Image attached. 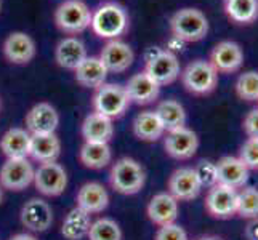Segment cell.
I'll return each mask as SVG.
<instances>
[{
    "label": "cell",
    "mask_w": 258,
    "mask_h": 240,
    "mask_svg": "<svg viewBox=\"0 0 258 240\" xmlns=\"http://www.w3.org/2000/svg\"><path fill=\"white\" fill-rule=\"evenodd\" d=\"M128 26L127 10L117 2H103L92 12L90 28L100 39L119 40L128 31Z\"/></svg>",
    "instance_id": "obj_1"
},
{
    "label": "cell",
    "mask_w": 258,
    "mask_h": 240,
    "mask_svg": "<svg viewBox=\"0 0 258 240\" xmlns=\"http://www.w3.org/2000/svg\"><path fill=\"white\" fill-rule=\"evenodd\" d=\"M109 184L117 194L135 195L145 188L146 172L138 160L132 157H120L111 167Z\"/></svg>",
    "instance_id": "obj_2"
},
{
    "label": "cell",
    "mask_w": 258,
    "mask_h": 240,
    "mask_svg": "<svg viewBox=\"0 0 258 240\" xmlns=\"http://www.w3.org/2000/svg\"><path fill=\"white\" fill-rule=\"evenodd\" d=\"M170 32L178 42H201L209 34V20L198 8L184 7L172 15Z\"/></svg>",
    "instance_id": "obj_3"
},
{
    "label": "cell",
    "mask_w": 258,
    "mask_h": 240,
    "mask_svg": "<svg viewBox=\"0 0 258 240\" xmlns=\"http://www.w3.org/2000/svg\"><path fill=\"white\" fill-rule=\"evenodd\" d=\"M181 84L184 90L196 95L206 96L215 92L218 85V72L209 63V59H194L181 70Z\"/></svg>",
    "instance_id": "obj_4"
},
{
    "label": "cell",
    "mask_w": 258,
    "mask_h": 240,
    "mask_svg": "<svg viewBox=\"0 0 258 240\" xmlns=\"http://www.w3.org/2000/svg\"><path fill=\"white\" fill-rule=\"evenodd\" d=\"M145 59H146L145 72L159 87L173 84L181 74L180 61H178L176 55L170 50H161L157 47H153L146 53Z\"/></svg>",
    "instance_id": "obj_5"
},
{
    "label": "cell",
    "mask_w": 258,
    "mask_h": 240,
    "mask_svg": "<svg viewBox=\"0 0 258 240\" xmlns=\"http://www.w3.org/2000/svg\"><path fill=\"white\" fill-rule=\"evenodd\" d=\"M92 10L82 0H64L55 10L56 28L68 35L82 34L90 28Z\"/></svg>",
    "instance_id": "obj_6"
},
{
    "label": "cell",
    "mask_w": 258,
    "mask_h": 240,
    "mask_svg": "<svg viewBox=\"0 0 258 240\" xmlns=\"http://www.w3.org/2000/svg\"><path fill=\"white\" fill-rule=\"evenodd\" d=\"M93 112H98L111 120L122 117L132 104L125 88L119 84H103L93 95Z\"/></svg>",
    "instance_id": "obj_7"
},
{
    "label": "cell",
    "mask_w": 258,
    "mask_h": 240,
    "mask_svg": "<svg viewBox=\"0 0 258 240\" xmlns=\"http://www.w3.org/2000/svg\"><path fill=\"white\" fill-rule=\"evenodd\" d=\"M35 168L28 157L23 158H7L0 168V186L4 191L21 192L34 184Z\"/></svg>",
    "instance_id": "obj_8"
},
{
    "label": "cell",
    "mask_w": 258,
    "mask_h": 240,
    "mask_svg": "<svg viewBox=\"0 0 258 240\" xmlns=\"http://www.w3.org/2000/svg\"><path fill=\"white\" fill-rule=\"evenodd\" d=\"M34 186L45 197H58L68 188V173L58 162L40 164L34 173Z\"/></svg>",
    "instance_id": "obj_9"
},
{
    "label": "cell",
    "mask_w": 258,
    "mask_h": 240,
    "mask_svg": "<svg viewBox=\"0 0 258 240\" xmlns=\"http://www.w3.org/2000/svg\"><path fill=\"white\" fill-rule=\"evenodd\" d=\"M206 211L215 219H229L237 213V191L223 184H215L207 191Z\"/></svg>",
    "instance_id": "obj_10"
},
{
    "label": "cell",
    "mask_w": 258,
    "mask_h": 240,
    "mask_svg": "<svg viewBox=\"0 0 258 240\" xmlns=\"http://www.w3.org/2000/svg\"><path fill=\"white\" fill-rule=\"evenodd\" d=\"M209 63L218 74H234L244 64V51L233 40H221L212 48Z\"/></svg>",
    "instance_id": "obj_11"
},
{
    "label": "cell",
    "mask_w": 258,
    "mask_h": 240,
    "mask_svg": "<svg viewBox=\"0 0 258 240\" xmlns=\"http://www.w3.org/2000/svg\"><path fill=\"white\" fill-rule=\"evenodd\" d=\"M167 192L178 202H189L199 197L202 186L192 167H180L168 176Z\"/></svg>",
    "instance_id": "obj_12"
},
{
    "label": "cell",
    "mask_w": 258,
    "mask_h": 240,
    "mask_svg": "<svg viewBox=\"0 0 258 240\" xmlns=\"http://www.w3.org/2000/svg\"><path fill=\"white\" fill-rule=\"evenodd\" d=\"M164 149L175 160H189L199 149V136L188 127L167 131L164 138Z\"/></svg>",
    "instance_id": "obj_13"
},
{
    "label": "cell",
    "mask_w": 258,
    "mask_h": 240,
    "mask_svg": "<svg viewBox=\"0 0 258 240\" xmlns=\"http://www.w3.org/2000/svg\"><path fill=\"white\" fill-rule=\"evenodd\" d=\"M21 224L32 234H40L48 230L53 224V210L43 199H29L20 213Z\"/></svg>",
    "instance_id": "obj_14"
},
{
    "label": "cell",
    "mask_w": 258,
    "mask_h": 240,
    "mask_svg": "<svg viewBox=\"0 0 258 240\" xmlns=\"http://www.w3.org/2000/svg\"><path fill=\"white\" fill-rule=\"evenodd\" d=\"M4 56L7 61H10L12 64L24 66L29 64L35 58V42L29 34L26 32H12L4 42Z\"/></svg>",
    "instance_id": "obj_15"
},
{
    "label": "cell",
    "mask_w": 258,
    "mask_h": 240,
    "mask_svg": "<svg viewBox=\"0 0 258 240\" xmlns=\"http://www.w3.org/2000/svg\"><path fill=\"white\" fill-rule=\"evenodd\" d=\"M59 114L50 103H39L26 114V130L31 135H48L56 133Z\"/></svg>",
    "instance_id": "obj_16"
},
{
    "label": "cell",
    "mask_w": 258,
    "mask_h": 240,
    "mask_svg": "<svg viewBox=\"0 0 258 240\" xmlns=\"http://www.w3.org/2000/svg\"><path fill=\"white\" fill-rule=\"evenodd\" d=\"M100 59L103 61L104 67L108 69V72L120 74L133 64L135 59V53L128 43L122 40H109L103 47L100 53Z\"/></svg>",
    "instance_id": "obj_17"
},
{
    "label": "cell",
    "mask_w": 258,
    "mask_h": 240,
    "mask_svg": "<svg viewBox=\"0 0 258 240\" xmlns=\"http://www.w3.org/2000/svg\"><path fill=\"white\" fill-rule=\"evenodd\" d=\"M76 207L87 211L88 215H98L109 207V194L101 183H85L77 191Z\"/></svg>",
    "instance_id": "obj_18"
},
{
    "label": "cell",
    "mask_w": 258,
    "mask_h": 240,
    "mask_svg": "<svg viewBox=\"0 0 258 240\" xmlns=\"http://www.w3.org/2000/svg\"><path fill=\"white\" fill-rule=\"evenodd\" d=\"M123 88H125L130 103L138 106H148L151 103H154L159 98V95H161V87L145 70L132 75Z\"/></svg>",
    "instance_id": "obj_19"
},
{
    "label": "cell",
    "mask_w": 258,
    "mask_h": 240,
    "mask_svg": "<svg viewBox=\"0 0 258 240\" xmlns=\"http://www.w3.org/2000/svg\"><path fill=\"white\" fill-rule=\"evenodd\" d=\"M146 215L157 227L172 224L178 218V200L168 192H159L151 197L146 207Z\"/></svg>",
    "instance_id": "obj_20"
},
{
    "label": "cell",
    "mask_w": 258,
    "mask_h": 240,
    "mask_svg": "<svg viewBox=\"0 0 258 240\" xmlns=\"http://www.w3.org/2000/svg\"><path fill=\"white\" fill-rule=\"evenodd\" d=\"M218 184L228 186L233 189H242L248 181V168L234 155H225L217 162Z\"/></svg>",
    "instance_id": "obj_21"
},
{
    "label": "cell",
    "mask_w": 258,
    "mask_h": 240,
    "mask_svg": "<svg viewBox=\"0 0 258 240\" xmlns=\"http://www.w3.org/2000/svg\"><path fill=\"white\" fill-rule=\"evenodd\" d=\"M87 56L88 55L84 42L74 35L61 39L55 48V61L59 67L68 70H76Z\"/></svg>",
    "instance_id": "obj_22"
},
{
    "label": "cell",
    "mask_w": 258,
    "mask_h": 240,
    "mask_svg": "<svg viewBox=\"0 0 258 240\" xmlns=\"http://www.w3.org/2000/svg\"><path fill=\"white\" fill-rule=\"evenodd\" d=\"M82 138L85 143H108L114 136L112 120L104 115L92 112L82 122Z\"/></svg>",
    "instance_id": "obj_23"
},
{
    "label": "cell",
    "mask_w": 258,
    "mask_h": 240,
    "mask_svg": "<svg viewBox=\"0 0 258 240\" xmlns=\"http://www.w3.org/2000/svg\"><path fill=\"white\" fill-rule=\"evenodd\" d=\"M74 74L79 85L96 90L103 84H106V77H108L109 72L104 67L100 56H87L81 63V66L74 70Z\"/></svg>",
    "instance_id": "obj_24"
},
{
    "label": "cell",
    "mask_w": 258,
    "mask_h": 240,
    "mask_svg": "<svg viewBox=\"0 0 258 240\" xmlns=\"http://www.w3.org/2000/svg\"><path fill=\"white\" fill-rule=\"evenodd\" d=\"M61 154V141L56 133L48 135H31L29 157L39 164L56 162Z\"/></svg>",
    "instance_id": "obj_25"
},
{
    "label": "cell",
    "mask_w": 258,
    "mask_h": 240,
    "mask_svg": "<svg viewBox=\"0 0 258 240\" xmlns=\"http://www.w3.org/2000/svg\"><path fill=\"white\" fill-rule=\"evenodd\" d=\"M31 133L26 128H10L0 138V150L7 158L29 157Z\"/></svg>",
    "instance_id": "obj_26"
},
{
    "label": "cell",
    "mask_w": 258,
    "mask_h": 240,
    "mask_svg": "<svg viewBox=\"0 0 258 240\" xmlns=\"http://www.w3.org/2000/svg\"><path fill=\"white\" fill-rule=\"evenodd\" d=\"M133 135L145 143H154L165 135V130L154 111H145L133 120Z\"/></svg>",
    "instance_id": "obj_27"
},
{
    "label": "cell",
    "mask_w": 258,
    "mask_h": 240,
    "mask_svg": "<svg viewBox=\"0 0 258 240\" xmlns=\"http://www.w3.org/2000/svg\"><path fill=\"white\" fill-rule=\"evenodd\" d=\"M92 226V215L74 207L68 211V215L61 224V235L66 240H82L88 235V230Z\"/></svg>",
    "instance_id": "obj_28"
},
{
    "label": "cell",
    "mask_w": 258,
    "mask_h": 240,
    "mask_svg": "<svg viewBox=\"0 0 258 240\" xmlns=\"http://www.w3.org/2000/svg\"><path fill=\"white\" fill-rule=\"evenodd\" d=\"M79 160L85 168L103 170L112 162V150L108 143H84L79 150Z\"/></svg>",
    "instance_id": "obj_29"
},
{
    "label": "cell",
    "mask_w": 258,
    "mask_h": 240,
    "mask_svg": "<svg viewBox=\"0 0 258 240\" xmlns=\"http://www.w3.org/2000/svg\"><path fill=\"white\" fill-rule=\"evenodd\" d=\"M225 15L231 23L248 26L258 20V0H225Z\"/></svg>",
    "instance_id": "obj_30"
},
{
    "label": "cell",
    "mask_w": 258,
    "mask_h": 240,
    "mask_svg": "<svg viewBox=\"0 0 258 240\" xmlns=\"http://www.w3.org/2000/svg\"><path fill=\"white\" fill-rule=\"evenodd\" d=\"M157 114L159 120L164 125L165 131H173L181 127H186V111L183 108L181 103H178L176 100H164L157 104V108L154 111Z\"/></svg>",
    "instance_id": "obj_31"
},
{
    "label": "cell",
    "mask_w": 258,
    "mask_h": 240,
    "mask_svg": "<svg viewBox=\"0 0 258 240\" xmlns=\"http://www.w3.org/2000/svg\"><path fill=\"white\" fill-rule=\"evenodd\" d=\"M123 234L117 221L112 218L103 216L92 221L90 230H88V240H122Z\"/></svg>",
    "instance_id": "obj_32"
},
{
    "label": "cell",
    "mask_w": 258,
    "mask_h": 240,
    "mask_svg": "<svg viewBox=\"0 0 258 240\" xmlns=\"http://www.w3.org/2000/svg\"><path fill=\"white\" fill-rule=\"evenodd\" d=\"M237 216L244 219L258 218V188L244 186L242 191L237 192Z\"/></svg>",
    "instance_id": "obj_33"
},
{
    "label": "cell",
    "mask_w": 258,
    "mask_h": 240,
    "mask_svg": "<svg viewBox=\"0 0 258 240\" xmlns=\"http://www.w3.org/2000/svg\"><path fill=\"white\" fill-rule=\"evenodd\" d=\"M234 90L239 100L247 103L258 101V72L256 70H247L236 80Z\"/></svg>",
    "instance_id": "obj_34"
},
{
    "label": "cell",
    "mask_w": 258,
    "mask_h": 240,
    "mask_svg": "<svg viewBox=\"0 0 258 240\" xmlns=\"http://www.w3.org/2000/svg\"><path fill=\"white\" fill-rule=\"evenodd\" d=\"M192 168H194L196 176H198V180L202 186V189L204 188L210 189L212 186L218 184L217 162H212V160H209V158H202Z\"/></svg>",
    "instance_id": "obj_35"
},
{
    "label": "cell",
    "mask_w": 258,
    "mask_h": 240,
    "mask_svg": "<svg viewBox=\"0 0 258 240\" xmlns=\"http://www.w3.org/2000/svg\"><path fill=\"white\" fill-rule=\"evenodd\" d=\"M237 157L248 170L258 172V138H247L239 149Z\"/></svg>",
    "instance_id": "obj_36"
},
{
    "label": "cell",
    "mask_w": 258,
    "mask_h": 240,
    "mask_svg": "<svg viewBox=\"0 0 258 240\" xmlns=\"http://www.w3.org/2000/svg\"><path fill=\"white\" fill-rule=\"evenodd\" d=\"M154 240H189L188 232L184 230L183 226L172 223V224H165L157 227Z\"/></svg>",
    "instance_id": "obj_37"
},
{
    "label": "cell",
    "mask_w": 258,
    "mask_h": 240,
    "mask_svg": "<svg viewBox=\"0 0 258 240\" xmlns=\"http://www.w3.org/2000/svg\"><path fill=\"white\" fill-rule=\"evenodd\" d=\"M242 127L248 138H258V108L252 109L245 115Z\"/></svg>",
    "instance_id": "obj_38"
},
{
    "label": "cell",
    "mask_w": 258,
    "mask_h": 240,
    "mask_svg": "<svg viewBox=\"0 0 258 240\" xmlns=\"http://www.w3.org/2000/svg\"><path fill=\"white\" fill-rule=\"evenodd\" d=\"M245 238L247 240H258V218L248 219L245 226Z\"/></svg>",
    "instance_id": "obj_39"
},
{
    "label": "cell",
    "mask_w": 258,
    "mask_h": 240,
    "mask_svg": "<svg viewBox=\"0 0 258 240\" xmlns=\"http://www.w3.org/2000/svg\"><path fill=\"white\" fill-rule=\"evenodd\" d=\"M8 240H37V237L31 232H18V234L12 235Z\"/></svg>",
    "instance_id": "obj_40"
},
{
    "label": "cell",
    "mask_w": 258,
    "mask_h": 240,
    "mask_svg": "<svg viewBox=\"0 0 258 240\" xmlns=\"http://www.w3.org/2000/svg\"><path fill=\"white\" fill-rule=\"evenodd\" d=\"M4 202V189H2V186H0V203Z\"/></svg>",
    "instance_id": "obj_41"
},
{
    "label": "cell",
    "mask_w": 258,
    "mask_h": 240,
    "mask_svg": "<svg viewBox=\"0 0 258 240\" xmlns=\"http://www.w3.org/2000/svg\"><path fill=\"white\" fill-rule=\"evenodd\" d=\"M198 240H218L215 237H202V238H198Z\"/></svg>",
    "instance_id": "obj_42"
},
{
    "label": "cell",
    "mask_w": 258,
    "mask_h": 240,
    "mask_svg": "<svg viewBox=\"0 0 258 240\" xmlns=\"http://www.w3.org/2000/svg\"><path fill=\"white\" fill-rule=\"evenodd\" d=\"M0 10H2V0H0Z\"/></svg>",
    "instance_id": "obj_43"
}]
</instances>
